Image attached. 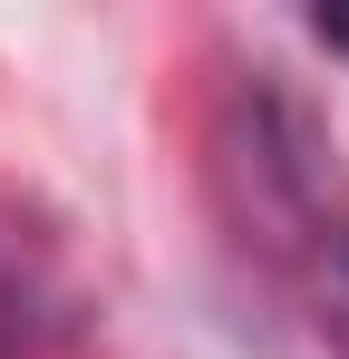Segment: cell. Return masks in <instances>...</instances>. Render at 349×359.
Segmentation results:
<instances>
[{
	"label": "cell",
	"instance_id": "obj_1",
	"mask_svg": "<svg viewBox=\"0 0 349 359\" xmlns=\"http://www.w3.org/2000/svg\"><path fill=\"white\" fill-rule=\"evenodd\" d=\"M310 29H320V39H330V49H349V10H320V20H310Z\"/></svg>",
	"mask_w": 349,
	"mask_h": 359
},
{
	"label": "cell",
	"instance_id": "obj_2",
	"mask_svg": "<svg viewBox=\"0 0 349 359\" xmlns=\"http://www.w3.org/2000/svg\"><path fill=\"white\" fill-rule=\"evenodd\" d=\"M340 272H349V252H340Z\"/></svg>",
	"mask_w": 349,
	"mask_h": 359
}]
</instances>
